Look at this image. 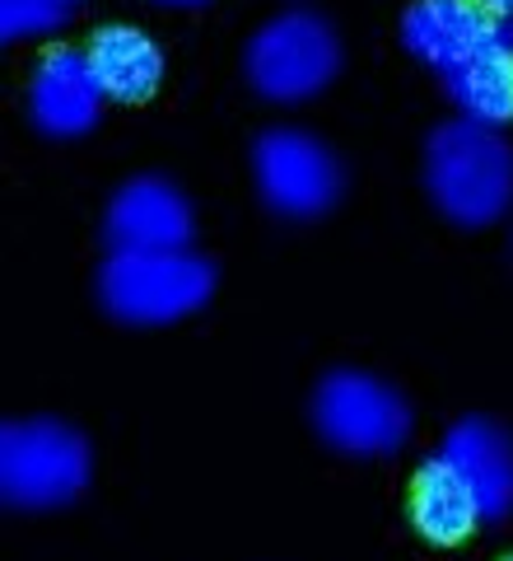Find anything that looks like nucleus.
<instances>
[{
	"instance_id": "nucleus-1",
	"label": "nucleus",
	"mask_w": 513,
	"mask_h": 561,
	"mask_svg": "<svg viewBox=\"0 0 513 561\" xmlns=\"http://www.w3.org/2000/svg\"><path fill=\"white\" fill-rule=\"evenodd\" d=\"M401 43L434 70L463 117L513 122V20H494L476 0H411Z\"/></svg>"
},
{
	"instance_id": "nucleus-2",
	"label": "nucleus",
	"mask_w": 513,
	"mask_h": 561,
	"mask_svg": "<svg viewBox=\"0 0 513 561\" xmlns=\"http://www.w3.org/2000/svg\"><path fill=\"white\" fill-rule=\"evenodd\" d=\"M424 192L463 230H486L513 206V146L476 117L439 122L424 140Z\"/></svg>"
},
{
	"instance_id": "nucleus-3",
	"label": "nucleus",
	"mask_w": 513,
	"mask_h": 561,
	"mask_svg": "<svg viewBox=\"0 0 513 561\" xmlns=\"http://www.w3.org/2000/svg\"><path fill=\"white\" fill-rule=\"evenodd\" d=\"M98 305L117 323L164 328L197 313L215 295V267L197 249L168 253H108L98 267Z\"/></svg>"
},
{
	"instance_id": "nucleus-4",
	"label": "nucleus",
	"mask_w": 513,
	"mask_h": 561,
	"mask_svg": "<svg viewBox=\"0 0 513 561\" xmlns=\"http://www.w3.org/2000/svg\"><path fill=\"white\" fill-rule=\"evenodd\" d=\"M90 440L51 416L0 426V501L10 511H61L90 486Z\"/></svg>"
},
{
	"instance_id": "nucleus-5",
	"label": "nucleus",
	"mask_w": 513,
	"mask_h": 561,
	"mask_svg": "<svg viewBox=\"0 0 513 561\" xmlns=\"http://www.w3.org/2000/svg\"><path fill=\"white\" fill-rule=\"evenodd\" d=\"M253 90L271 103H304L323 94L341 70V38L313 10H285L261 24L243 51Z\"/></svg>"
},
{
	"instance_id": "nucleus-6",
	"label": "nucleus",
	"mask_w": 513,
	"mask_h": 561,
	"mask_svg": "<svg viewBox=\"0 0 513 561\" xmlns=\"http://www.w3.org/2000/svg\"><path fill=\"white\" fill-rule=\"evenodd\" d=\"M313 426L331 449L355 454V459H378V454H397L406 445L411 408L378 375L331 370L313 393Z\"/></svg>"
},
{
	"instance_id": "nucleus-7",
	"label": "nucleus",
	"mask_w": 513,
	"mask_h": 561,
	"mask_svg": "<svg viewBox=\"0 0 513 561\" xmlns=\"http://www.w3.org/2000/svg\"><path fill=\"white\" fill-rule=\"evenodd\" d=\"M253 179L276 216L317 220L341 202V160L304 127H267L253 140Z\"/></svg>"
},
{
	"instance_id": "nucleus-8",
	"label": "nucleus",
	"mask_w": 513,
	"mask_h": 561,
	"mask_svg": "<svg viewBox=\"0 0 513 561\" xmlns=\"http://www.w3.org/2000/svg\"><path fill=\"white\" fill-rule=\"evenodd\" d=\"M191 239H197L191 202L183 197L178 183L159 179V173H140V179L121 183L108 210H103L108 253H168L191 249Z\"/></svg>"
},
{
	"instance_id": "nucleus-9",
	"label": "nucleus",
	"mask_w": 513,
	"mask_h": 561,
	"mask_svg": "<svg viewBox=\"0 0 513 561\" xmlns=\"http://www.w3.org/2000/svg\"><path fill=\"white\" fill-rule=\"evenodd\" d=\"M103 80L90 61V51L80 47H51L47 57L33 66L28 76V117L43 136L75 140L84 131H94V122L103 113Z\"/></svg>"
},
{
	"instance_id": "nucleus-10",
	"label": "nucleus",
	"mask_w": 513,
	"mask_h": 561,
	"mask_svg": "<svg viewBox=\"0 0 513 561\" xmlns=\"http://www.w3.org/2000/svg\"><path fill=\"white\" fill-rule=\"evenodd\" d=\"M439 454L453 463V472L467 482L481 519H504L513 511V435L490 416L453 421Z\"/></svg>"
},
{
	"instance_id": "nucleus-11",
	"label": "nucleus",
	"mask_w": 513,
	"mask_h": 561,
	"mask_svg": "<svg viewBox=\"0 0 513 561\" xmlns=\"http://www.w3.org/2000/svg\"><path fill=\"white\" fill-rule=\"evenodd\" d=\"M84 51L103 80V94L117 103H145L164 84V47L136 24H103Z\"/></svg>"
},
{
	"instance_id": "nucleus-12",
	"label": "nucleus",
	"mask_w": 513,
	"mask_h": 561,
	"mask_svg": "<svg viewBox=\"0 0 513 561\" xmlns=\"http://www.w3.org/2000/svg\"><path fill=\"white\" fill-rule=\"evenodd\" d=\"M411 524L430 542H439V548H453V542L471 538L486 524L481 511H476L467 482L457 478L444 454L424 459L420 472H416V486H411Z\"/></svg>"
},
{
	"instance_id": "nucleus-13",
	"label": "nucleus",
	"mask_w": 513,
	"mask_h": 561,
	"mask_svg": "<svg viewBox=\"0 0 513 561\" xmlns=\"http://www.w3.org/2000/svg\"><path fill=\"white\" fill-rule=\"evenodd\" d=\"M66 0H0V38H43V33H57L66 24Z\"/></svg>"
},
{
	"instance_id": "nucleus-14",
	"label": "nucleus",
	"mask_w": 513,
	"mask_h": 561,
	"mask_svg": "<svg viewBox=\"0 0 513 561\" xmlns=\"http://www.w3.org/2000/svg\"><path fill=\"white\" fill-rule=\"evenodd\" d=\"M486 14H494V20H513V0H476Z\"/></svg>"
},
{
	"instance_id": "nucleus-15",
	"label": "nucleus",
	"mask_w": 513,
	"mask_h": 561,
	"mask_svg": "<svg viewBox=\"0 0 513 561\" xmlns=\"http://www.w3.org/2000/svg\"><path fill=\"white\" fill-rule=\"evenodd\" d=\"M159 5H201V0H159Z\"/></svg>"
},
{
	"instance_id": "nucleus-16",
	"label": "nucleus",
	"mask_w": 513,
	"mask_h": 561,
	"mask_svg": "<svg viewBox=\"0 0 513 561\" xmlns=\"http://www.w3.org/2000/svg\"><path fill=\"white\" fill-rule=\"evenodd\" d=\"M66 5H75V0H66Z\"/></svg>"
},
{
	"instance_id": "nucleus-17",
	"label": "nucleus",
	"mask_w": 513,
	"mask_h": 561,
	"mask_svg": "<svg viewBox=\"0 0 513 561\" xmlns=\"http://www.w3.org/2000/svg\"><path fill=\"white\" fill-rule=\"evenodd\" d=\"M504 561H513V557H504Z\"/></svg>"
}]
</instances>
